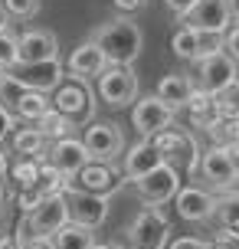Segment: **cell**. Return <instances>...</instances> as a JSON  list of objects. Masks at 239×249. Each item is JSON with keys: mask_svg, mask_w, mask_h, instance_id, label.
<instances>
[{"mask_svg": "<svg viewBox=\"0 0 239 249\" xmlns=\"http://www.w3.org/2000/svg\"><path fill=\"white\" fill-rule=\"evenodd\" d=\"M66 210H69V223H79V226H85V230H99L108 220V197H95V194L69 187Z\"/></svg>", "mask_w": 239, "mask_h": 249, "instance_id": "obj_10", "label": "cell"}, {"mask_svg": "<svg viewBox=\"0 0 239 249\" xmlns=\"http://www.w3.org/2000/svg\"><path fill=\"white\" fill-rule=\"evenodd\" d=\"M174 203H177V213H180L184 220H193V223L210 220L213 210H216V197L210 190H203V187H180Z\"/></svg>", "mask_w": 239, "mask_h": 249, "instance_id": "obj_18", "label": "cell"}, {"mask_svg": "<svg viewBox=\"0 0 239 249\" xmlns=\"http://www.w3.org/2000/svg\"><path fill=\"white\" fill-rule=\"evenodd\" d=\"M92 249H118V246H112V243H95Z\"/></svg>", "mask_w": 239, "mask_h": 249, "instance_id": "obj_49", "label": "cell"}, {"mask_svg": "<svg viewBox=\"0 0 239 249\" xmlns=\"http://www.w3.org/2000/svg\"><path fill=\"white\" fill-rule=\"evenodd\" d=\"M13 180V184L20 187V190H26V187L36 184L39 177V161H33V158H17V161L10 164V174H7Z\"/></svg>", "mask_w": 239, "mask_h": 249, "instance_id": "obj_29", "label": "cell"}, {"mask_svg": "<svg viewBox=\"0 0 239 249\" xmlns=\"http://www.w3.org/2000/svg\"><path fill=\"white\" fill-rule=\"evenodd\" d=\"M26 95V89L13 79L10 72H0V108L3 112H10L13 115V108L20 105V99Z\"/></svg>", "mask_w": 239, "mask_h": 249, "instance_id": "obj_30", "label": "cell"}, {"mask_svg": "<svg viewBox=\"0 0 239 249\" xmlns=\"http://www.w3.org/2000/svg\"><path fill=\"white\" fill-rule=\"evenodd\" d=\"M50 108H52L50 95H43V92H26L23 99H20V105L13 108V118H17V122H26V124H36Z\"/></svg>", "mask_w": 239, "mask_h": 249, "instance_id": "obj_25", "label": "cell"}, {"mask_svg": "<svg viewBox=\"0 0 239 249\" xmlns=\"http://www.w3.org/2000/svg\"><path fill=\"white\" fill-rule=\"evenodd\" d=\"M0 203H3V184H0Z\"/></svg>", "mask_w": 239, "mask_h": 249, "instance_id": "obj_51", "label": "cell"}, {"mask_svg": "<svg viewBox=\"0 0 239 249\" xmlns=\"http://www.w3.org/2000/svg\"><path fill=\"white\" fill-rule=\"evenodd\" d=\"M33 187H36L43 197H66L69 187H72V180L63 177L56 167H50V164L43 161V164H39V177H36V184H33Z\"/></svg>", "mask_w": 239, "mask_h": 249, "instance_id": "obj_27", "label": "cell"}, {"mask_svg": "<svg viewBox=\"0 0 239 249\" xmlns=\"http://www.w3.org/2000/svg\"><path fill=\"white\" fill-rule=\"evenodd\" d=\"M216 53H223V33L197 30V59H206V56H216Z\"/></svg>", "mask_w": 239, "mask_h": 249, "instance_id": "obj_34", "label": "cell"}, {"mask_svg": "<svg viewBox=\"0 0 239 249\" xmlns=\"http://www.w3.org/2000/svg\"><path fill=\"white\" fill-rule=\"evenodd\" d=\"M216 112L220 118H239V79L216 95Z\"/></svg>", "mask_w": 239, "mask_h": 249, "instance_id": "obj_32", "label": "cell"}, {"mask_svg": "<svg viewBox=\"0 0 239 249\" xmlns=\"http://www.w3.org/2000/svg\"><path fill=\"white\" fill-rule=\"evenodd\" d=\"M17 66V36L10 30L0 33V72H10Z\"/></svg>", "mask_w": 239, "mask_h": 249, "instance_id": "obj_35", "label": "cell"}, {"mask_svg": "<svg viewBox=\"0 0 239 249\" xmlns=\"http://www.w3.org/2000/svg\"><path fill=\"white\" fill-rule=\"evenodd\" d=\"M226 10H229V20L239 23V0H226Z\"/></svg>", "mask_w": 239, "mask_h": 249, "instance_id": "obj_45", "label": "cell"}, {"mask_svg": "<svg viewBox=\"0 0 239 249\" xmlns=\"http://www.w3.org/2000/svg\"><path fill=\"white\" fill-rule=\"evenodd\" d=\"M148 141H151V148L157 151L161 164L174 167L177 174H180V171L193 174V171L200 167V148H197V138L190 135V131L167 128V131H161V135L148 138Z\"/></svg>", "mask_w": 239, "mask_h": 249, "instance_id": "obj_2", "label": "cell"}, {"mask_svg": "<svg viewBox=\"0 0 239 249\" xmlns=\"http://www.w3.org/2000/svg\"><path fill=\"white\" fill-rule=\"evenodd\" d=\"M236 75H239V66L229 59L226 53L197 59V89L210 92V95H220L223 89H229L236 82Z\"/></svg>", "mask_w": 239, "mask_h": 249, "instance_id": "obj_11", "label": "cell"}, {"mask_svg": "<svg viewBox=\"0 0 239 249\" xmlns=\"http://www.w3.org/2000/svg\"><path fill=\"white\" fill-rule=\"evenodd\" d=\"M131 124H135L138 135H144V141H148V138L174 128V108L164 105L157 95H144V99H138V105L131 108Z\"/></svg>", "mask_w": 239, "mask_h": 249, "instance_id": "obj_9", "label": "cell"}, {"mask_svg": "<svg viewBox=\"0 0 239 249\" xmlns=\"http://www.w3.org/2000/svg\"><path fill=\"white\" fill-rule=\"evenodd\" d=\"M164 3H167V10L174 13L177 20H184V17H187V13L197 7V0H164Z\"/></svg>", "mask_w": 239, "mask_h": 249, "instance_id": "obj_39", "label": "cell"}, {"mask_svg": "<svg viewBox=\"0 0 239 249\" xmlns=\"http://www.w3.org/2000/svg\"><path fill=\"white\" fill-rule=\"evenodd\" d=\"M52 246L56 249H92L95 246V233L85 230V226H79V223H66L52 236Z\"/></svg>", "mask_w": 239, "mask_h": 249, "instance_id": "obj_26", "label": "cell"}, {"mask_svg": "<svg viewBox=\"0 0 239 249\" xmlns=\"http://www.w3.org/2000/svg\"><path fill=\"white\" fill-rule=\"evenodd\" d=\"M184 108L190 112V122L197 124V128H206V124H213L220 118V112H216V95H210V92H203L197 86H193V92H190Z\"/></svg>", "mask_w": 239, "mask_h": 249, "instance_id": "obj_22", "label": "cell"}, {"mask_svg": "<svg viewBox=\"0 0 239 249\" xmlns=\"http://www.w3.org/2000/svg\"><path fill=\"white\" fill-rule=\"evenodd\" d=\"M203 174V180L210 187H216V190H233V184L239 180L236 167H233V161H229V151L226 148H216V144H210L206 151H200V167H197Z\"/></svg>", "mask_w": 239, "mask_h": 249, "instance_id": "obj_12", "label": "cell"}, {"mask_svg": "<svg viewBox=\"0 0 239 249\" xmlns=\"http://www.w3.org/2000/svg\"><path fill=\"white\" fill-rule=\"evenodd\" d=\"M59 59V39L50 30H23L17 36V62H50Z\"/></svg>", "mask_w": 239, "mask_h": 249, "instance_id": "obj_15", "label": "cell"}, {"mask_svg": "<svg viewBox=\"0 0 239 249\" xmlns=\"http://www.w3.org/2000/svg\"><path fill=\"white\" fill-rule=\"evenodd\" d=\"M43 200H46V197L39 194L36 187H26V190H20V194H17V207H20V213L26 216V213H33V210H36Z\"/></svg>", "mask_w": 239, "mask_h": 249, "instance_id": "obj_36", "label": "cell"}, {"mask_svg": "<svg viewBox=\"0 0 239 249\" xmlns=\"http://www.w3.org/2000/svg\"><path fill=\"white\" fill-rule=\"evenodd\" d=\"M210 249H216V246H210Z\"/></svg>", "mask_w": 239, "mask_h": 249, "instance_id": "obj_53", "label": "cell"}, {"mask_svg": "<svg viewBox=\"0 0 239 249\" xmlns=\"http://www.w3.org/2000/svg\"><path fill=\"white\" fill-rule=\"evenodd\" d=\"M128 239H131V249H167L171 220L157 207H144L128 223Z\"/></svg>", "mask_w": 239, "mask_h": 249, "instance_id": "obj_4", "label": "cell"}, {"mask_svg": "<svg viewBox=\"0 0 239 249\" xmlns=\"http://www.w3.org/2000/svg\"><path fill=\"white\" fill-rule=\"evenodd\" d=\"M46 164L56 167L63 177L72 180V177L88 164V151H85V144H82L79 138H63V141H52L50 144V151H46Z\"/></svg>", "mask_w": 239, "mask_h": 249, "instance_id": "obj_16", "label": "cell"}, {"mask_svg": "<svg viewBox=\"0 0 239 249\" xmlns=\"http://www.w3.org/2000/svg\"><path fill=\"white\" fill-rule=\"evenodd\" d=\"M226 151H229V161H233V167H236V174H239V144H233Z\"/></svg>", "mask_w": 239, "mask_h": 249, "instance_id": "obj_47", "label": "cell"}, {"mask_svg": "<svg viewBox=\"0 0 239 249\" xmlns=\"http://www.w3.org/2000/svg\"><path fill=\"white\" fill-rule=\"evenodd\" d=\"M210 220L216 223V230L239 236V194L216 197V210H213V216H210Z\"/></svg>", "mask_w": 239, "mask_h": 249, "instance_id": "obj_23", "label": "cell"}, {"mask_svg": "<svg viewBox=\"0 0 239 249\" xmlns=\"http://www.w3.org/2000/svg\"><path fill=\"white\" fill-rule=\"evenodd\" d=\"M79 141L85 144L88 161L115 164V158H121V154H125V135H121V128L112 124V122H92Z\"/></svg>", "mask_w": 239, "mask_h": 249, "instance_id": "obj_5", "label": "cell"}, {"mask_svg": "<svg viewBox=\"0 0 239 249\" xmlns=\"http://www.w3.org/2000/svg\"><path fill=\"white\" fill-rule=\"evenodd\" d=\"M203 131L210 135V141H213L216 148H233V144H239V118H216Z\"/></svg>", "mask_w": 239, "mask_h": 249, "instance_id": "obj_28", "label": "cell"}, {"mask_svg": "<svg viewBox=\"0 0 239 249\" xmlns=\"http://www.w3.org/2000/svg\"><path fill=\"white\" fill-rule=\"evenodd\" d=\"M0 7H3V13L13 17V20H30V17L39 13L43 0H0Z\"/></svg>", "mask_w": 239, "mask_h": 249, "instance_id": "obj_33", "label": "cell"}, {"mask_svg": "<svg viewBox=\"0 0 239 249\" xmlns=\"http://www.w3.org/2000/svg\"><path fill=\"white\" fill-rule=\"evenodd\" d=\"M63 69L69 79H79V82H88V79H99L105 69H108V59L102 56V50L85 39V43H79L76 50L69 53V59L63 62Z\"/></svg>", "mask_w": 239, "mask_h": 249, "instance_id": "obj_13", "label": "cell"}, {"mask_svg": "<svg viewBox=\"0 0 239 249\" xmlns=\"http://www.w3.org/2000/svg\"><path fill=\"white\" fill-rule=\"evenodd\" d=\"M154 167H161V158L151 148V141H138V144H131L121 154V174H125V180H141L144 174H151Z\"/></svg>", "mask_w": 239, "mask_h": 249, "instance_id": "obj_19", "label": "cell"}, {"mask_svg": "<svg viewBox=\"0 0 239 249\" xmlns=\"http://www.w3.org/2000/svg\"><path fill=\"white\" fill-rule=\"evenodd\" d=\"M99 95L112 108H125L128 102H135V95H138V75H135V69L131 66H108L99 75Z\"/></svg>", "mask_w": 239, "mask_h": 249, "instance_id": "obj_7", "label": "cell"}, {"mask_svg": "<svg viewBox=\"0 0 239 249\" xmlns=\"http://www.w3.org/2000/svg\"><path fill=\"white\" fill-rule=\"evenodd\" d=\"M7 174H10V154L0 148V184L7 180Z\"/></svg>", "mask_w": 239, "mask_h": 249, "instance_id": "obj_44", "label": "cell"}, {"mask_svg": "<svg viewBox=\"0 0 239 249\" xmlns=\"http://www.w3.org/2000/svg\"><path fill=\"white\" fill-rule=\"evenodd\" d=\"M135 187H138V194L144 197V203H167V200L177 197V190H180V174H177L174 167H167V164H161V167H154L151 174H144L141 180H135Z\"/></svg>", "mask_w": 239, "mask_h": 249, "instance_id": "obj_14", "label": "cell"}, {"mask_svg": "<svg viewBox=\"0 0 239 249\" xmlns=\"http://www.w3.org/2000/svg\"><path fill=\"white\" fill-rule=\"evenodd\" d=\"M190 30H206V33H226L229 30V10L226 0H197V7L180 20Z\"/></svg>", "mask_w": 239, "mask_h": 249, "instance_id": "obj_17", "label": "cell"}, {"mask_svg": "<svg viewBox=\"0 0 239 249\" xmlns=\"http://www.w3.org/2000/svg\"><path fill=\"white\" fill-rule=\"evenodd\" d=\"M121 184H125L121 167L102 164V161H88L85 167L72 177V187H76V190H85V194H95V197H108L115 190H121Z\"/></svg>", "mask_w": 239, "mask_h": 249, "instance_id": "obj_8", "label": "cell"}, {"mask_svg": "<svg viewBox=\"0 0 239 249\" xmlns=\"http://www.w3.org/2000/svg\"><path fill=\"white\" fill-rule=\"evenodd\" d=\"M128 249H131V246H128Z\"/></svg>", "mask_w": 239, "mask_h": 249, "instance_id": "obj_55", "label": "cell"}, {"mask_svg": "<svg viewBox=\"0 0 239 249\" xmlns=\"http://www.w3.org/2000/svg\"><path fill=\"white\" fill-rule=\"evenodd\" d=\"M3 30H10V17H7L3 7H0V33H3Z\"/></svg>", "mask_w": 239, "mask_h": 249, "instance_id": "obj_48", "label": "cell"}, {"mask_svg": "<svg viewBox=\"0 0 239 249\" xmlns=\"http://www.w3.org/2000/svg\"><path fill=\"white\" fill-rule=\"evenodd\" d=\"M20 249H56L52 246V239H26V243H20Z\"/></svg>", "mask_w": 239, "mask_h": 249, "instance_id": "obj_43", "label": "cell"}, {"mask_svg": "<svg viewBox=\"0 0 239 249\" xmlns=\"http://www.w3.org/2000/svg\"><path fill=\"white\" fill-rule=\"evenodd\" d=\"M171 249H210V243L206 239H193V236H184V239H177Z\"/></svg>", "mask_w": 239, "mask_h": 249, "instance_id": "obj_42", "label": "cell"}, {"mask_svg": "<svg viewBox=\"0 0 239 249\" xmlns=\"http://www.w3.org/2000/svg\"><path fill=\"white\" fill-rule=\"evenodd\" d=\"M17 128H20V122H17L10 112H3V108H0V144H3V141H7Z\"/></svg>", "mask_w": 239, "mask_h": 249, "instance_id": "obj_38", "label": "cell"}, {"mask_svg": "<svg viewBox=\"0 0 239 249\" xmlns=\"http://www.w3.org/2000/svg\"><path fill=\"white\" fill-rule=\"evenodd\" d=\"M236 79H239V75H236Z\"/></svg>", "mask_w": 239, "mask_h": 249, "instance_id": "obj_54", "label": "cell"}, {"mask_svg": "<svg viewBox=\"0 0 239 249\" xmlns=\"http://www.w3.org/2000/svg\"><path fill=\"white\" fill-rule=\"evenodd\" d=\"M229 194H239V180H236V184H233V190H229Z\"/></svg>", "mask_w": 239, "mask_h": 249, "instance_id": "obj_50", "label": "cell"}, {"mask_svg": "<svg viewBox=\"0 0 239 249\" xmlns=\"http://www.w3.org/2000/svg\"><path fill=\"white\" fill-rule=\"evenodd\" d=\"M0 220H3V210H0Z\"/></svg>", "mask_w": 239, "mask_h": 249, "instance_id": "obj_52", "label": "cell"}, {"mask_svg": "<svg viewBox=\"0 0 239 249\" xmlns=\"http://www.w3.org/2000/svg\"><path fill=\"white\" fill-rule=\"evenodd\" d=\"M10 151L17 158H33V161H46V151H50V141L39 135L33 124H26V128H17L10 135Z\"/></svg>", "mask_w": 239, "mask_h": 249, "instance_id": "obj_20", "label": "cell"}, {"mask_svg": "<svg viewBox=\"0 0 239 249\" xmlns=\"http://www.w3.org/2000/svg\"><path fill=\"white\" fill-rule=\"evenodd\" d=\"M223 53H226L229 59L239 66V23H236V26H229L226 33H223Z\"/></svg>", "mask_w": 239, "mask_h": 249, "instance_id": "obj_37", "label": "cell"}, {"mask_svg": "<svg viewBox=\"0 0 239 249\" xmlns=\"http://www.w3.org/2000/svg\"><path fill=\"white\" fill-rule=\"evenodd\" d=\"M92 43L102 50L108 66H131L138 59L141 46H144V36H141L138 23L131 17H115V20H108L95 30Z\"/></svg>", "mask_w": 239, "mask_h": 249, "instance_id": "obj_1", "label": "cell"}, {"mask_svg": "<svg viewBox=\"0 0 239 249\" xmlns=\"http://www.w3.org/2000/svg\"><path fill=\"white\" fill-rule=\"evenodd\" d=\"M171 46H174V53L180 56V59L197 62V30H190V26H180V30L174 33V39H171Z\"/></svg>", "mask_w": 239, "mask_h": 249, "instance_id": "obj_31", "label": "cell"}, {"mask_svg": "<svg viewBox=\"0 0 239 249\" xmlns=\"http://www.w3.org/2000/svg\"><path fill=\"white\" fill-rule=\"evenodd\" d=\"M0 249H20L17 236H0Z\"/></svg>", "mask_w": 239, "mask_h": 249, "instance_id": "obj_46", "label": "cell"}, {"mask_svg": "<svg viewBox=\"0 0 239 249\" xmlns=\"http://www.w3.org/2000/svg\"><path fill=\"white\" fill-rule=\"evenodd\" d=\"M10 75L26 89V92H43V95H52L59 82L66 79L63 59H50V62H17L10 69Z\"/></svg>", "mask_w": 239, "mask_h": 249, "instance_id": "obj_6", "label": "cell"}, {"mask_svg": "<svg viewBox=\"0 0 239 249\" xmlns=\"http://www.w3.org/2000/svg\"><path fill=\"white\" fill-rule=\"evenodd\" d=\"M190 92H193V82H190L184 72H171V75H164L161 82H157V99L164 102V105H171V108H184L190 99Z\"/></svg>", "mask_w": 239, "mask_h": 249, "instance_id": "obj_21", "label": "cell"}, {"mask_svg": "<svg viewBox=\"0 0 239 249\" xmlns=\"http://www.w3.org/2000/svg\"><path fill=\"white\" fill-rule=\"evenodd\" d=\"M50 102H52V108L63 118H69L76 128L92 122V115H95V95H92L88 82H79V79H69V75L59 82V89L50 95Z\"/></svg>", "mask_w": 239, "mask_h": 249, "instance_id": "obj_3", "label": "cell"}, {"mask_svg": "<svg viewBox=\"0 0 239 249\" xmlns=\"http://www.w3.org/2000/svg\"><path fill=\"white\" fill-rule=\"evenodd\" d=\"M210 246H216V249H239V236H233V233H223V230H216V236L210 239Z\"/></svg>", "mask_w": 239, "mask_h": 249, "instance_id": "obj_41", "label": "cell"}, {"mask_svg": "<svg viewBox=\"0 0 239 249\" xmlns=\"http://www.w3.org/2000/svg\"><path fill=\"white\" fill-rule=\"evenodd\" d=\"M115 3V10L121 13V17H131V13H138L148 7V0H112Z\"/></svg>", "mask_w": 239, "mask_h": 249, "instance_id": "obj_40", "label": "cell"}, {"mask_svg": "<svg viewBox=\"0 0 239 249\" xmlns=\"http://www.w3.org/2000/svg\"><path fill=\"white\" fill-rule=\"evenodd\" d=\"M33 128H36V131L46 138L50 144H52V141H63V138H76V124L69 122V118H63L56 108H50V112H46L36 124H33Z\"/></svg>", "mask_w": 239, "mask_h": 249, "instance_id": "obj_24", "label": "cell"}]
</instances>
